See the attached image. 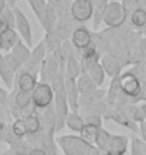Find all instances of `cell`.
<instances>
[{
  "instance_id": "7",
  "label": "cell",
  "mask_w": 146,
  "mask_h": 155,
  "mask_svg": "<svg viewBox=\"0 0 146 155\" xmlns=\"http://www.w3.org/2000/svg\"><path fill=\"white\" fill-rule=\"evenodd\" d=\"M36 83H37V78H36V75L31 74V73H23V74L20 75L19 78V85H20V90H21V93H30L31 90H36Z\"/></svg>"
},
{
  "instance_id": "14",
  "label": "cell",
  "mask_w": 146,
  "mask_h": 155,
  "mask_svg": "<svg viewBox=\"0 0 146 155\" xmlns=\"http://www.w3.org/2000/svg\"><path fill=\"white\" fill-rule=\"evenodd\" d=\"M13 132L16 135L19 137H23L26 132H27V127H26V121L24 120H17V121L13 124Z\"/></svg>"
},
{
  "instance_id": "8",
  "label": "cell",
  "mask_w": 146,
  "mask_h": 155,
  "mask_svg": "<svg viewBox=\"0 0 146 155\" xmlns=\"http://www.w3.org/2000/svg\"><path fill=\"white\" fill-rule=\"evenodd\" d=\"M17 43V34L13 28H9L7 31L2 34V48L9 51L10 48H13V46Z\"/></svg>"
},
{
  "instance_id": "19",
  "label": "cell",
  "mask_w": 146,
  "mask_h": 155,
  "mask_svg": "<svg viewBox=\"0 0 146 155\" xmlns=\"http://www.w3.org/2000/svg\"><path fill=\"white\" fill-rule=\"evenodd\" d=\"M141 5L143 6L142 9H145V10H146V0H141Z\"/></svg>"
},
{
  "instance_id": "15",
  "label": "cell",
  "mask_w": 146,
  "mask_h": 155,
  "mask_svg": "<svg viewBox=\"0 0 146 155\" xmlns=\"http://www.w3.org/2000/svg\"><path fill=\"white\" fill-rule=\"evenodd\" d=\"M68 124L72 130H82V121L81 118H78L77 115H70V120H68Z\"/></svg>"
},
{
  "instance_id": "18",
  "label": "cell",
  "mask_w": 146,
  "mask_h": 155,
  "mask_svg": "<svg viewBox=\"0 0 146 155\" xmlns=\"http://www.w3.org/2000/svg\"><path fill=\"white\" fill-rule=\"evenodd\" d=\"M30 155H46V152L43 150H33L30 152Z\"/></svg>"
},
{
  "instance_id": "5",
  "label": "cell",
  "mask_w": 146,
  "mask_h": 155,
  "mask_svg": "<svg viewBox=\"0 0 146 155\" xmlns=\"http://www.w3.org/2000/svg\"><path fill=\"white\" fill-rule=\"evenodd\" d=\"M14 16H16V24L19 27L20 33L23 36V38L26 40L28 46L31 44V28H30V24H28V20L23 16V13L20 12L17 7H14Z\"/></svg>"
},
{
  "instance_id": "2",
  "label": "cell",
  "mask_w": 146,
  "mask_h": 155,
  "mask_svg": "<svg viewBox=\"0 0 146 155\" xmlns=\"http://www.w3.org/2000/svg\"><path fill=\"white\" fill-rule=\"evenodd\" d=\"M31 100H33L34 105L37 108H46L50 105L52 100V90L51 87L46 83H41L38 84L34 90L33 95H31Z\"/></svg>"
},
{
  "instance_id": "6",
  "label": "cell",
  "mask_w": 146,
  "mask_h": 155,
  "mask_svg": "<svg viewBox=\"0 0 146 155\" xmlns=\"http://www.w3.org/2000/svg\"><path fill=\"white\" fill-rule=\"evenodd\" d=\"M91 34L85 30V28L80 27L74 30V33H72V44L75 46L77 48H80V50H85L87 47H90L91 46Z\"/></svg>"
},
{
  "instance_id": "1",
  "label": "cell",
  "mask_w": 146,
  "mask_h": 155,
  "mask_svg": "<svg viewBox=\"0 0 146 155\" xmlns=\"http://www.w3.org/2000/svg\"><path fill=\"white\" fill-rule=\"evenodd\" d=\"M119 87L122 90V93L125 95H129V97H135L138 98L139 94H141V90H142V81L139 80L135 73L132 71H128L125 74L121 75V78L118 80Z\"/></svg>"
},
{
  "instance_id": "20",
  "label": "cell",
  "mask_w": 146,
  "mask_h": 155,
  "mask_svg": "<svg viewBox=\"0 0 146 155\" xmlns=\"http://www.w3.org/2000/svg\"><path fill=\"white\" fill-rule=\"evenodd\" d=\"M0 48H2V36H0Z\"/></svg>"
},
{
  "instance_id": "13",
  "label": "cell",
  "mask_w": 146,
  "mask_h": 155,
  "mask_svg": "<svg viewBox=\"0 0 146 155\" xmlns=\"http://www.w3.org/2000/svg\"><path fill=\"white\" fill-rule=\"evenodd\" d=\"M81 134L84 137V140H87V141H95L97 140V128L94 125L84 127L81 130Z\"/></svg>"
},
{
  "instance_id": "10",
  "label": "cell",
  "mask_w": 146,
  "mask_h": 155,
  "mask_svg": "<svg viewBox=\"0 0 146 155\" xmlns=\"http://www.w3.org/2000/svg\"><path fill=\"white\" fill-rule=\"evenodd\" d=\"M131 20H132V24L136 26V27L143 28L146 26V10L145 9H138L135 10L132 14H131Z\"/></svg>"
},
{
  "instance_id": "12",
  "label": "cell",
  "mask_w": 146,
  "mask_h": 155,
  "mask_svg": "<svg viewBox=\"0 0 146 155\" xmlns=\"http://www.w3.org/2000/svg\"><path fill=\"white\" fill-rule=\"evenodd\" d=\"M91 77H92V81L95 84H102V78H104V71L102 68L98 66V64H94L91 67Z\"/></svg>"
},
{
  "instance_id": "11",
  "label": "cell",
  "mask_w": 146,
  "mask_h": 155,
  "mask_svg": "<svg viewBox=\"0 0 146 155\" xmlns=\"http://www.w3.org/2000/svg\"><path fill=\"white\" fill-rule=\"evenodd\" d=\"M26 127H27V132H31V134H34V132L38 131V128H40V121H38L37 117H34V115H28L26 120Z\"/></svg>"
},
{
  "instance_id": "3",
  "label": "cell",
  "mask_w": 146,
  "mask_h": 155,
  "mask_svg": "<svg viewBox=\"0 0 146 155\" xmlns=\"http://www.w3.org/2000/svg\"><path fill=\"white\" fill-rule=\"evenodd\" d=\"M92 13H94V7L91 0H75L71 6V14L78 21L90 20Z\"/></svg>"
},
{
  "instance_id": "16",
  "label": "cell",
  "mask_w": 146,
  "mask_h": 155,
  "mask_svg": "<svg viewBox=\"0 0 146 155\" xmlns=\"http://www.w3.org/2000/svg\"><path fill=\"white\" fill-rule=\"evenodd\" d=\"M136 100H141V101H146V81H142V90H141V94Z\"/></svg>"
},
{
  "instance_id": "4",
  "label": "cell",
  "mask_w": 146,
  "mask_h": 155,
  "mask_svg": "<svg viewBox=\"0 0 146 155\" xmlns=\"http://www.w3.org/2000/svg\"><path fill=\"white\" fill-rule=\"evenodd\" d=\"M125 14L126 13H125L123 6H121L119 3H116V2H113V3H111V5L106 7V10H105L104 21L106 24H109V26L115 27V26H119V24L123 21Z\"/></svg>"
},
{
  "instance_id": "17",
  "label": "cell",
  "mask_w": 146,
  "mask_h": 155,
  "mask_svg": "<svg viewBox=\"0 0 146 155\" xmlns=\"http://www.w3.org/2000/svg\"><path fill=\"white\" fill-rule=\"evenodd\" d=\"M141 131H142V135H143V140L146 141V122H141Z\"/></svg>"
},
{
  "instance_id": "9",
  "label": "cell",
  "mask_w": 146,
  "mask_h": 155,
  "mask_svg": "<svg viewBox=\"0 0 146 155\" xmlns=\"http://www.w3.org/2000/svg\"><path fill=\"white\" fill-rule=\"evenodd\" d=\"M102 66H104V70L106 71V74L112 75V77H115V74L118 75V71H119V68H121V66L118 64V61L111 56H104V58H102Z\"/></svg>"
}]
</instances>
